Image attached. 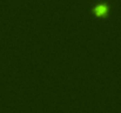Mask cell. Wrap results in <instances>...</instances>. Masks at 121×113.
Returning <instances> with one entry per match:
<instances>
[{
  "instance_id": "cell-1",
  "label": "cell",
  "mask_w": 121,
  "mask_h": 113,
  "mask_svg": "<svg viewBox=\"0 0 121 113\" xmlns=\"http://www.w3.org/2000/svg\"><path fill=\"white\" fill-rule=\"evenodd\" d=\"M106 13H107V7L104 6V5H100V6H98V7L95 8V14L99 15V17L105 15Z\"/></svg>"
}]
</instances>
